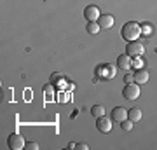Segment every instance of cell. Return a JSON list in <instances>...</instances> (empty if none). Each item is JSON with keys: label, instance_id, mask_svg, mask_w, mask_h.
Segmentation results:
<instances>
[{"label": "cell", "instance_id": "cell-1", "mask_svg": "<svg viewBox=\"0 0 157 150\" xmlns=\"http://www.w3.org/2000/svg\"><path fill=\"white\" fill-rule=\"evenodd\" d=\"M121 35H122V39L126 40V42L138 40V37L141 35V26H140L136 21H129V23H126V25L122 26V32H121Z\"/></svg>", "mask_w": 157, "mask_h": 150}, {"label": "cell", "instance_id": "cell-2", "mask_svg": "<svg viewBox=\"0 0 157 150\" xmlns=\"http://www.w3.org/2000/svg\"><path fill=\"white\" fill-rule=\"evenodd\" d=\"M126 54L131 56V58H141L145 54V45L138 42V40H133V42H128V47H126Z\"/></svg>", "mask_w": 157, "mask_h": 150}, {"label": "cell", "instance_id": "cell-3", "mask_svg": "<svg viewBox=\"0 0 157 150\" xmlns=\"http://www.w3.org/2000/svg\"><path fill=\"white\" fill-rule=\"evenodd\" d=\"M140 93H141V89H140V84H133V82H129L124 86L122 89V96L126 98V100H138L140 98Z\"/></svg>", "mask_w": 157, "mask_h": 150}, {"label": "cell", "instance_id": "cell-4", "mask_svg": "<svg viewBox=\"0 0 157 150\" xmlns=\"http://www.w3.org/2000/svg\"><path fill=\"white\" fill-rule=\"evenodd\" d=\"M7 145H9V148L11 150H21L25 148V140H23V136L19 133H12L11 136H9V140H7Z\"/></svg>", "mask_w": 157, "mask_h": 150}, {"label": "cell", "instance_id": "cell-5", "mask_svg": "<svg viewBox=\"0 0 157 150\" xmlns=\"http://www.w3.org/2000/svg\"><path fill=\"white\" fill-rule=\"evenodd\" d=\"M96 128L100 133H110L112 131V117L101 115L96 119Z\"/></svg>", "mask_w": 157, "mask_h": 150}, {"label": "cell", "instance_id": "cell-6", "mask_svg": "<svg viewBox=\"0 0 157 150\" xmlns=\"http://www.w3.org/2000/svg\"><path fill=\"white\" fill-rule=\"evenodd\" d=\"M100 16H101V12L96 6H87L84 9V17L87 19V21H98Z\"/></svg>", "mask_w": 157, "mask_h": 150}, {"label": "cell", "instance_id": "cell-7", "mask_svg": "<svg viewBox=\"0 0 157 150\" xmlns=\"http://www.w3.org/2000/svg\"><path fill=\"white\" fill-rule=\"evenodd\" d=\"M98 25H100L103 30H110V28L115 25V19H113L112 14H101L100 19H98Z\"/></svg>", "mask_w": 157, "mask_h": 150}, {"label": "cell", "instance_id": "cell-8", "mask_svg": "<svg viewBox=\"0 0 157 150\" xmlns=\"http://www.w3.org/2000/svg\"><path fill=\"white\" fill-rule=\"evenodd\" d=\"M128 119V110L124 106H115L112 110V121H117V122H122Z\"/></svg>", "mask_w": 157, "mask_h": 150}, {"label": "cell", "instance_id": "cell-9", "mask_svg": "<svg viewBox=\"0 0 157 150\" xmlns=\"http://www.w3.org/2000/svg\"><path fill=\"white\" fill-rule=\"evenodd\" d=\"M133 79H135L136 84H147L148 80H150V73L147 72V70H143V68H140V70H136L135 75H133Z\"/></svg>", "mask_w": 157, "mask_h": 150}, {"label": "cell", "instance_id": "cell-10", "mask_svg": "<svg viewBox=\"0 0 157 150\" xmlns=\"http://www.w3.org/2000/svg\"><path fill=\"white\" fill-rule=\"evenodd\" d=\"M117 67L121 70H129V68L133 67V61H131V56L128 54H122L117 58Z\"/></svg>", "mask_w": 157, "mask_h": 150}, {"label": "cell", "instance_id": "cell-11", "mask_svg": "<svg viewBox=\"0 0 157 150\" xmlns=\"http://www.w3.org/2000/svg\"><path fill=\"white\" fill-rule=\"evenodd\" d=\"M128 117L133 122H140L141 117H143V112H141L140 108H131V110H128Z\"/></svg>", "mask_w": 157, "mask_h": 150}, {"label": "cell", "instance_id": "cell-12", "mask_svg": "<svg viewBox=\"0 0 157 150\" xmlns=\"http://www.w3.org/2000/svg\"><path fill=\"white\" fill-rule=\"evenodd\" d=\"M87 32H89L91 35H94V33H98V32H100L101 30V26L100 25H98V21H87Z\"/></svg>", "mask_w": 157, "mask_h": 150}, {"label": "cell", "instance_id": "cell-13", "mask_svg": "<svg viewBox=\"0 0 157 150\" xmlns=\"http://www.w3.org/2000/svg\"><path fill=\"white\" fill-rule=\"evenodd\" d=\"M91 113L98 119V117H101V115H105V106L103 105H94L93 108H91Z\"/></svg>", "mask_w": 157, "mask_h": 150}, {"label": "cell", "instance_id": "cell-14", "mask_svg": "<svg viewBox=\"0 0 157 150\" xmlns=\"http://www.w3.org/2000/svg\"><path fill=\"white\" fill-rule=\"evenodd\" d=\"M121 124H122L121 128H122L124 131H131V129H133V124H135V122H133V121H131V119L128 117V119H126V121H122Z\"/></svg>", "mask_w": 157, "mask_h": 150}, {"label": "cell", "instance_id": "cell-15", "mask_svg": "<svg viewBox=\"0 0 157 150\" xmlns=\"http://www.w3.org/2000/svg\"><path fill=\"white\" fill-rule=\"evenodd\" d=\"M140 26H141V33L152 35V25L150 23H143V25H140Z\"/></svg>", "mask_w": 157, "mask_h": 150}, {"label": "cell", "instance_id": "cell-16", "mask_svg": "<svg viewBox=\"0 0 157 150\" xmlns=\"http://www.w3.org/2000/svg\"><path fill=\"white\" fill-rule=\"evenodd\" d=\"M25 148H26V150H39V143H35V141H28V143L25 145Z\"/></svg>", "mask_w": 157, "mask_h": 150}, {"label": "cell", "instance_id": "cell-17", "mask_svg": "<svg viewBox=\"0 0 157 150\" xmlns=\"http://www.w3.org/2000/svg\"><path fill=\"white\" fill-rule=\"evenodd\" d=\"M44 94H47L49 98H52V86H51V84H47V86L44 87Z\"/></svg>", "mask_w": 157, "mask_h": 150}, {"label": "cell", "instance_id": "cell-18", "mask_svg": "<svg viewBox=\"0 0 157 150\" xmlns=\"http://www.w3.org/2000/svg\"><path fill=\"white\" fill-rule=\"evenodd\" d=\"M75 148H78V150H86V148H89V145H87V143H77V145H75Z\"/></svg>", "mask_w": 157, "mask_h": 150}, {"label": "cell", "instance_id": "cell-19", "mask_svg": "<svg viewBox=\"0 0 157 150\" xmlns=\"http://www.w3.org/2000/svg\"><path fill=\"white\" fill-rule=\"evenodd\" d=\"M124 82H126V84H129V82H135V79H133V75H129V73H128V75L124 77Z\"/></svg>", "mask_w": 157, "mask_h": 150}]
</instances>
